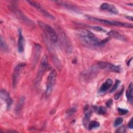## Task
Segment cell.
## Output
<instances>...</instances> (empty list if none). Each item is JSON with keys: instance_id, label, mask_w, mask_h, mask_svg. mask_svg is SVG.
Wrapping results in <instances>:
<instances>
[{"instance_id": "cell-1", "label": "cell", "mask_w": 133, "mask_h": 133, "mask_svg": "<svg viewBox=\"0 0 133 133\" xmlns=\"http://www.w3.org/2000/svg\"><path fill=\"white\" fill-rule=\"evenodd\" d=\"M78 39L83 45L89 48H96L103 46L109 39L107 38L100 40L97 38L95 34L92 35H78Z\"/></svg>"}, {"instance_id": "cell-2", "label": "cell", "mask_w": 133, "mask_h": 133, "mask_svg": "<svg viewBox=\"0 0 133 133\" xmlns=\"http://www.w3.org/2000/svg\"><path fill=\"white\" fill-rule=\"evenodd\" d=\"M86 17L87 19H88L90 21L101 23L102 24H106V25L119 26V27L128 28H132V24L128 23H125V22H119V21H117L109 20L103 19H101V18H96V17H94L90 16H86Z\"/></svg>"}, {"instance_id": "cell-3", "label": "cell", "mask_w": 133, "mask_h": 133, "mask_svg": "<svg viewBox=\"0 0 133 133\" xmlns=\"http://www.w3.org/2000/svg\"><path fill=\"white\" fill-rule=\"evenodd\" d=\"M58 31L59 37V38L60 39V43L64 48V50L68 54L71 53L72 52L73 47L69 38L65 32L61 29H59Z\"/></svg>"}, {"instance_id": "cell-4", "label": "cell", "mask_w": 133, "mask_h": 133, "mask_svg": "<svg viewBox=\"0 0 133 133\" xmlns=\"http://www.w3.org/2000/svg\"><path fill=\"white\" fill-rule=\"evenodd\" d=\"M57 78V72L55 70H52L49 73L46 82V88L45 90V94L48 96L52 92L55 86Z\"/></svg>"}, {"instance_id": "cell-5", "label": "cell", "mask_w": 133, "mask_h": 133, "mask_svg": "<svg viewBox=\"0 0 133 133\" xmlns=\"http://www.w3.org/2000/svg\"><path fill=\"white\" fill-rule=\"evenodd\" d=\"M48 57L47 55H45L43 57L41 61V63L39 65V68H38L36 78V84H38L41 82L45 72H46V69L48 66Z\"/></svg>"}, {"instance_id": "cell-6", "label": "cell", "mask_w": 133, "mask_h": 133, "mask_svg": "<svg viewBox=\"0 0 133 133\" xmlns=\"http://www.w3.org/2000/svg\"><path fill=\"white\" fill-rule=\"evenodd\" d=\"M38 23L39 26L44 29L47 33V34L50 38L51 42L53 44L56 43L58 42V36L55 30L51 26H49L48 24H45L42 22H39Z\"/></svg>"}, {"instance_id": "cell-7", "label": "cell", "mask_w": 133, "mask_h": 133, "mask_svg": "<svg viewBox=\"0 0 133 133\" xmlns=\"http://www.w3.org/2000/svg\"><path fill=\"white\" fill-rule=\"evenodd\" d=\"M97 65L99 68L101 69L113 72L119 73L121 71V68L119 66L115 65L113 64L107 62H99L97 63Z\"/></svg>"}, {"instance_id": "cell-8", "label": "cell", "mask_w": 133, "mask_h": 133, "mask_svg": "<svg viewBox=\"0 0 133 133\" xmlns=\"http://www.w3.org/2000/svg\"><path fill=\"white\" fill-rule=\"evenodd\" d=\"M25 66V63L21 62L18 63L15 66L12 74V85L14 88H15L16 87L19 81V78L20 77V74Z\"/></svg>"}, {"instance_id": "cell-9", "label": "cell", "mask_w": 133, "mask_h": 133, "mask_svg": "<svg viewBox=\"0 0 133 133\" xmlns=\"http://www.w3.org/2000/svg\"><path fill=\"white\" fill-rule=\"evenodd\" d=\"M27 2L29 3L33 7H35L37 10H38L39 11L41 14H42L45 17L51 20H54L55 19L54 16H52L47 10H46L42 6H41V5L38 2H36L35 1H27Z\"/></svg>"}, {"instance_id": "cell-10", "label": "cell", "mask_w": 133, "mask_h": 133, "mask_svg": "<svg viewBox=\"0 0 133 133\" xmlns=\"http://www.w3.org/2000/svg\"><path fill=\"white\" fill-rule=\"evenodd\" d=\"M42 47L38 44L35 43L33 49V54L32 58V65L35 66L37 62L38 61L41 53Z\"/></svg>"}, {"instance_id": "cell-11", "label": "cell", "mask_w": 133, "mask_h": 133, "mask_svg": "<svg viewBox=\"0 0 133 133\" xmlns=\"http://www.w3.org/2000/svg\"><path fill=\"white\" fill-rule=\"evenodd\" d=\"M1 98L6 103L7 108H10L13 102V101L11 98L9 94L5 89H2L1 91Z\"/></svg>"}, {"instance_id": "cell-12", "label": "cell", "mask_w": 133, "mask_h": 133, "mask_svg": "<svg viewBox=\"0 0 133 133\" xmlns=\"http://www.w3.org/2000/svg\"><path fill=\"white\" fill-rule=\"evenodd\" d=\"M100 9L103 10L109 11L110 12L115 15H117L118 14V10L116 8V7L113 5L108 3H102L100 6Z\"/></svg>"}, {"instance_id": "cell-13", "label": "cell", "mask_w": 133, "mask_h": 133, "mask_svg": "<svg viewBox=\"0 0 133 133\" xmlns=\"http://www.w3.org/2000/svg\"><path fill=\"white\" fill-rule=\"evenodd\" d=\"M18 49L19 52H22L24 51V38L22 33L21 29L18 30Z\"/></svg>"}, {"instance_id": "cell-14", "label": "cell", "mask_w": 133, "mask_h": 133, "mask_svg": "<svg viewBox=\"0 0 133 133\" xmlns=\"http://www.w3.org/2000/svg\"><path fill=\"white\" fill-rule=\"evenodd\" d=\"M107 35L111 37H113L115 39H118L122 41H126V37L123 36L122 34L119 33L116 31L115 30H111L107 33Z\"/></svg>"}, {"instance_id": "cell-15", "label": "cell", "mask_w": 133, "mask_h": 133, "mask_svg": "<svg viewBox=\"0 0 133 133\" xmlns=\"http://www.w3.org/2000/svg\"><path fill=\"white\" fill-rule=\"evenodd\" d=\"M113 81L111 78H108L107 80L102 84L99 89V92L103 93L107 91L112 85Z\"/></svg>"}, {"instance_id": "cell-16", "label": "cell", "mask_w": 133, "mask_h": 133, "mask_svg": "<svg viewBox=\"0 0 133 133\" xmlns=\"http://www.w3.org/2000/svg\"><path fill=\"white\" fill-rule=\"evenodd\" d=\"M84 114H85V116L83 119V123L84 126L87 125V124H88L89 119L90 118V116L91 115L92 113V111L91 110V109L89 108V107L88 105H86L84 109Z\"/></svg>"}, {"instance_id": "cell-17", "label": "cell", "mask_w": 133, "mask_h": 133, "mask_svg": "<svg viewBox=\"0 0 133 133\" xmlns=\"http://www.w3.org/2000/svg\"><path fill=\"white\" fill-rule=\"evenodd\" d=\"M15 12H16V15H17L18 17H19L20 18V19H21V20L22 21H23L24 23H25L26 24H28L29 25H31V26H33L34 25V23L31 20H30L27 17L25 16L20 11H18L16 10Z\"/></svg>"}, {"instance_id": "cell-18", "label": "cell", "mask_w": 133, "mask_h": 133, "mask_svg": "<svg viewBox=\"0 0 133 133\" xmlns=\"http://www.w3.org/2000/svg\"><path fill=\"white\" fill-rule=\"evenodd\" d=\"M55 3H56L57 5L59 6H60L62 7H64L67 9H75V7H74L73 5L67 2H64V1H54Z\"/></svg>"}, {"instance_id": "cell-19", "label": "cell", "mask_w": 133, "mask_h": 133, "mask_svg": "<svg viewBox=\"0 0 133 133\" xmlns=\"http://www.w3.org/2000/svg\"><path fill=\"white\" fill-rule=\"evenodd\" d=\"M97 71H98V70L97 66H92L86 72L85 76L86 77V78L87 77H92L93 76H95L97 73Z\"/></svg>"}, {"instance_id": "cell-20", "label": "cell", "mask_w": 133, "mask_h": 133, "mask_svg": "<svg viewBox=\"0 0 133 133\" xmlns=\"http://www.w3.org/2000/svg\"><path fill=\"white\" fill-rule=\"evenodd\" d=\"M132 83H130L128 86V90L126 91V95L127 100L130 103H132Z\"/></svg>"}, {"instance_id": "cell-21", "label": "cell", "mask_w": 133, "mask_h": 133, "mask_svg": "<svg viewBox=\"0 0 133 133\" xmlns=\"http://www.w3.org/2000/svg\"><path fill=\"white\" fill-rule=\"evenodd\" d=\"M0 44L1 48L4 52H7L9 51V47L2 37H1L0 38Z\"/></svg>"}, {"instance_id": "cell-22", "label": "cell", "mask_w": 133, "mask_h": 133, "mask_svg": "<svg viewBox=\"0 0 133 133\" xmlns=\"http://www.w3.org/2000/svg\"><path fill=\"white\" fill-rule=\"evenodd\" d=\"M24 101H25V98L23 96H22L20 98L16 107V112H18L20 111V110L22 108V106L24 103Z\"/></svg>"}, {"instance_id": "cell-23", "label": "cell", "mask_w": 133, "mask_h": 133, "mask_svg": "<svg viewBox=\"0 0 133 133\" xmlns=\"http://www.w3.org/2000/svg\"><path fill=\"white\" fill-rule=\"evenodd\" d=\"M100 124L98 122L96 121H93L89 123V124H88V129L91 130V129H92L93 128H96L99 127L100 126Z\"/></svg>"}, {"instance_id": "cell-24", "label": "cell", "mask_w": 133, "mask_h": 133, "mask_svg": "<svg viewBox=\"0 0 133 133\" xmlns=\"http://www.w3.org/2000/svg\"><path fill=\"white\" fill-rule=\"evenodd\" d=\"M107 111V110L105 107L101 106L98 108V112L99 114H104L106 113Z\"/></svg>"}, {"instance_id": "cell-25", "label": "cell", "mask_w": 133, "mask_h": 133, "mask_svg": "<svg viewBox=\"0 0 133 133\" xmlns=\"http://www.w3.org/2000/svg\"><path fill=\"white\" fill-rule=\"evenodd\" d=\"M123 119L122 117H118L115 120L114 122V126L115 127H116L119 125L120 124H121L123 123Z\"/></svg>"}, {"instance_id": "cell-26", "label": "cell", "mask_w": 133, "mask_h": 133, "mask_svg": "<svg viewBox=\"0 0 133 133\" xmlns=\"http://www.w3.org/2000/svg\"><path fill=\"white\" fill-rule=\"evenodd\" d=\"M120 83H121L120 81H119V80H118V79L116 80V81H115V82L114 85H113V86L112 87V89H111V90H110V92H114V91L117 89V87H118V86H119V85Z\"/></svg>"}, {"instance_id": "cell-27", "label": "cell", "mask_w": 133, "mask_h": 133, "mask_svg": "<svg viewBox=\"0 0 133 133\" xmlns=\"http://www.w3.org/2000/svg\"><path fill=\"white\" fill-rule=\"evenodd\" d=\"M123 91H124V88L123 87L121 90H119L117 93H116L115 96H114V99L115 100H118L119 97L121 96V95H122V94L123 93Z\"/></svg>"}, {"instance_id": "cell-28", "label": "cell", "mask_w": 133, "mask_h": 133, "mask_svg": "<svg viewBox=\"0 0 133 133\" xmlns=\"http://www.w3.org/2000/svg\"><path fill=\"white\" fill-rule=\"evenodd\" d=\"M90 28L96 31H100V32H105V30L101 27L99 26H90Z\"/></svg>"}, {"instance_id": "cell-29", "label": "cell", "mask_w": 133, "mask_h": 133, "mask_svg": "<svg viewBox=\"0 0 133 133\" xmlns=\"http://www.w3.org/2000/svg\"><path fill=\"white\" fill-rule=\"evenodd\" d=\"M118 112L121 115H124V114H127L128 112V111L126 109L119 108H118Z\"/></svg>"}, {"instance_id": "cell-30", "label": "cell", "mask_w": 133, "mask_h": 133, "mask_svg": "<svg viewBox=\"0 0 133 133\" xmlns=\"http://www.w3.org/2000/svg\"><path fill=\"white\" fill-rule=\"evenodd\" d=\"M76 111V108L73 107V108H70V109L67 111L66 113H67L69 115H72L73 114H74V113H75Z\"/></svg>"}, {"instance_id": "cell-31", "label": "cell", "mask_w": 133, "mask_h": 133, "mask_svg": "<svg viewBox=\"0 0 133 133\" xmlns=\"http://www.w3.org/2000/svg\"><path fill=\"white\" fill-rule=\"evenodd\" d=\"M126 131V128L124 126H122L120 128H119L118 129H117V130H116V132H125Z\"/></svg>"}, {"instance_id": "cell-32", "label": "cell", "mask_w": 133, "mask_h": 133, "mask_svg": "<svg viewBox=\"0 0 133 133\" xmlns=\"http://www.w3.org/2000/svg\"><path fill=\"white\" fill-rule=\"evenodd\" d=\"M112 103H113V101L111 99H110L106 102V105L108 107H110L112 104Z\"/></svg>"}, {"instance_id": "cell-33", "label": "cell", "mask_w": 133, "mask_h": 133, "mask_svg": "<svg viewBox=\"0 0 133 133\" xmlns=\"http://www.w3.org/2000/svg\"><path fill=\"white\" fill-rule=\"evenodd\" d=\"M128 126L130 129L132 128V118L130 119L129 123H128Z\"/></svg>"}, {"instance_id": "cell-34", "label": "cell", "mask_w": 133, "mask_h": 133, "mask_svg": "<svg viewBox=\"0 0 133 133\" xmlns=\"http://www.w3.org/2000/svg\"><path fill=\"white\" fill-rule=\"evenodd\" d=\"M126 17L129 19V20H130L131 21H132V16H126Z\"/></svg>"}]
</instances>
